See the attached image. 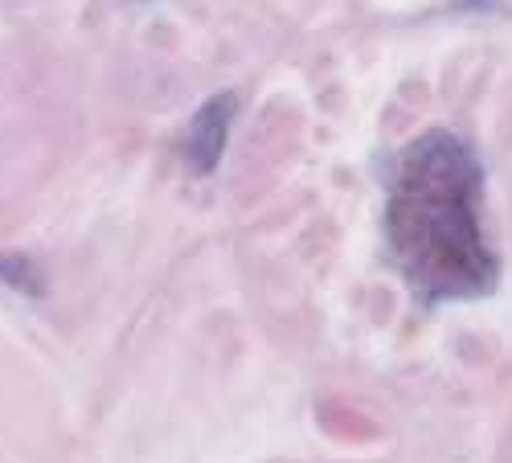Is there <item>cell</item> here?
<instances>
[{
	"instance_id": "6da1fadb",
	"label": "cell",
	"mask_w": 512,
	"mask_h": 463,
	"mask_svg": "<svg viewBox=\"0 0 512 463\" xmlns=\"http://www.w3.org/2000/svg\"><path fill=\"white\" fill-rule=\"evenodd\" d=\"M484 160L451 128H426L390 164L381 234L418 308L476 304L500 283L484 226Z\"/></svg>"
},
{
	"instance_id": "7a4b0ae2",
	"label": "cell",
	"mask_w": 512,
	"mask_h": 463,
	"mask_svg": "<svg viewBox=\"0 0 512 463\" xmlns=\"http://www.w3.org/2000/svg\"><path fill=\"white\" fill-rule=\"evenodd\" d=\"M234 115H238V95L234 91H218L209 95L181 136V156L193 168L197 177H209L213 168L222 164L226 144H230V128H234Z\"/></svg>"
},
{
	"instance_id": "3957f363",
	"label": "cell",
	"mask_w": 512,
	"mask_h": 463,
	"mask_svg": "<svg viewBox=\"0 0 512 463\" xmlns=\"http://www.w3.org/2000/svg\"><path fill=\"white\" fill-rule=\"evenodd\" d=\"M0 279H5L9 287H17L21 296H46V275H41V267L29 259V255H0Z\"/></svg>"
}]
</instances>
